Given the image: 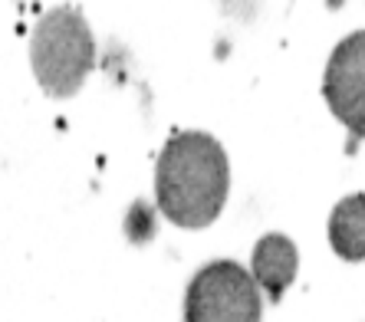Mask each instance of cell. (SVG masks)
<instances>
[{"label":"cell","mask_w":365,"mask_h":322,"mask_svg":"<svg viewBox=\"0 0 365 322\" xmlns=\"http://www.w3.org/2000/svg\"><path fill=\"white\" fill-rule=\"evenodd\" d=\"M227 152L207 132H178L158 155L155 197L175 227H211L227 201Z\"/></svg>","instance_id":"obj_1"},{"label":"cell","mask_w":365,"mask_h":322,"mask_svg":"<svg viewBox=\"0 0 365 322\" xmlns=\"http://www.w3.org/2000/svg\"><path fill=\"white\" fill-rule=\"evenodd\" d=\"M30 63H34V76L46 95H53V99L76 95L96 63V40L83 10H50L34 30Z\"/></svg>","instance_id":"obj_2"},{"label":"cell","mask_w":365,"mask_h":322,"mask_svg":"<svg viewBox=\"0 0 365 322\" xmlns=\"http://www.w3.org/2000/svg\"><path fill=\"white\" fill-rule=\"evenodd\" d=\"M185 322H260V286L234 260H214L195 273L185 296Z\"/></svg>","instance_id":"obj_3"},{"label":"cell","mask_w":365,"mask_h":322,"mask_svg":"<svg viewBox=\"0 0 365 322\" xmlns=\"http://www.w3.org/2000/svg\"><path fill=\"white\" fill-rule=\"evenodd\" d=\"M326 105L356 138H365V30L332 50L323 76Z\"/></svg>","instance_id":"obj_4"},{"label":"cell","mask_w":365,"mask_h":322,"mask_svg":"<svg viewBox=\"0 0 365 322\" xmlns=\"http://www.w3.org/2000/svg\"><path fill=\"white\" fill-rule=\"evenodd\" d=\"M297 276V246L283 234H267L254 246V280L270 303H280Z\"/></svg>","instance_id":"obj_5"},{"label":"cell","mask_w":365,"mask_h":322,"mask_svg":"<svg viewBox=\"0 0 365 322\" xmlns=\"http://www.w3.org/2000/svg\"><path fill=\"white\" fill-rule=\"evenodd\" d=\"M329 244L342 260H365V194H349L332 207Z\"/></svg>","instance_id":"obj_6"}]
</instances>
